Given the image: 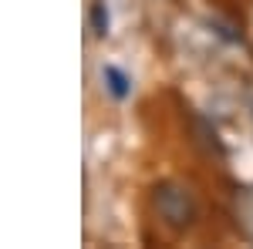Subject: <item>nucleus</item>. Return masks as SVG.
<instances>
[{"label":"nucleus","instance_id":"obj_1","mask_svg":"<svg viewBox=\"0 0 253 249\" xmlns=\"http://www.w3.org/2000/svg\"><path fill=\"white\" fill-rule=\"evenodd\" d=\"M156 209L169 226H175V229H186V226L196 219L193 195H189L186 189H179V185H169V182L156 189Z\"/></svg>","mask_w":253,"mask_h":249},{"label":"nucleus","instance_id":"obj_2","mask_svg":"<svg viewBox=\"0 0 253 249\" xmlns=\"http://www.w3.org/2000/svg\"><path fill=\"white\" fill-rule=\"evenodd\" d=\"M105 81H108V88H112V95H115V98L128 95V77L122 74L118 68H105Z\"/></svg>","mask_w":253,"mask_h":249},{"label":"nucleus","instance_id":"obj_3","mask_svg":"<svg viewBox=\"0 0 253 249\" xmlns=\"http://www.w3.org/2000/svg\"><path fill=\"white\" fill-rule=\"evenodd\" d=\"M91 24H95V34H108V10H105V3L98 0L95 7H91Z\"/></svg>","mask_w":253,"mask_h":249}]
</instances>
